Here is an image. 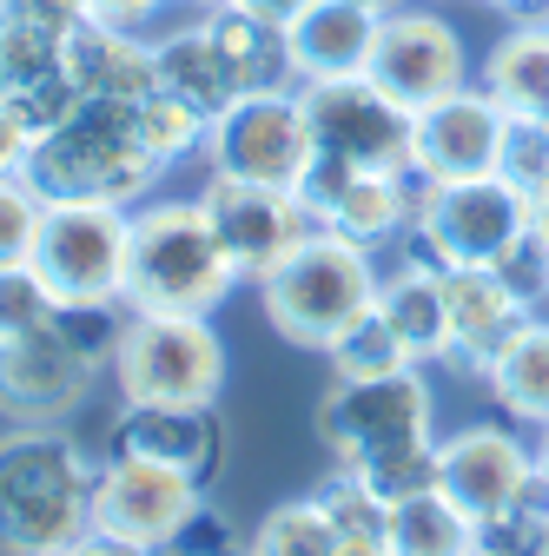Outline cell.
<instances>
[{
  "mask_svg": "<svg viewBox=\"0 0 549 556\" xmlns=\"http://www.w3.org/2000/svg\"><path fill=\"white\" fill-rule=\"evenodd\" d=\"M199 205H205V219H213L219 245L232 252L239 278H252V286L318 232V213L305 205L298 186H252V179H213L205 173Z\"/></svg>",
  "mask_w": 549,
  "mask_h": 556,
  "instance_id": "cell-12",
  "label": "cell"
},
{
  "mask_svg": "<svg viewBox=\"0 0 549 556\" xmlns=\"http://www.w3.org/2000/svg\"><path fill=\"white\" fill-rule=\"evenodd\" d=\"M232 8H245V14H258V21H271V27H292L311 0H232Z\"/></svg>",
  "mask_w": 549,
  "mask_h": 556,
  "instance_id": "cell-39",
  "label": "cell"
},
{
  "mask_svg": "<svg viewBox=\"0 0 549 556\" xmlns=\"http://www.w3.org/2000/svg\"><path fill=\"white\" fill-rule=\"evenodd\" d=\"M476 556H510V549H490V543H484V549H476Z\"/></svg>",
  "mask_w": 549,
  "mask_h": 556,
  "instance_id": "cell-43",
  "label": "cell"
},
{
  "mask_svg": "<svg viewBox=\"0 0 549 556\" xmlns=\"http://www.w3.org/2000/svg\"><path fill=\"white\" fill-rule=\"evenodd\" d=\"M27 153H34V139H27V126L0 106V179H14V173H27Z\"/></svg>",
  "mask_w": 549,
  "mask_h": 556,
  "instance_id": "cell-37",
  "label": "cell"
},
{
  "mask_svg": "<svg viewBox=\"0 0 549 556\" xmlns=\"http://www.w3.org/2000/svg\"><path fill=\"white\" fill-rule=\"evenodd\" d=\"M100 371L106 365H93L80 344L60 331V318H47V325L0 344V417H14V425H66V417L93 397Z\"/></svg>",
  "mask_w": 549,
  "mask_h": 556,
  "instance_id": "cell-13",
  "label": "cell"
},
{
  "mask_svg": "<svg viewBox=\"0 0 549 556\" xmlns=\"http://www.w3.org/2000/svg\"><path fill=\"white\" fill-rule=\"evenodd\" d=\"M66 74H74L80 100H140V93L159 87L153 34H126V27L80 21L74 40H66Z\"/></svg>",
  "mask_w": 549,
  "mask_h": 556,
  "instance_id": "cell-21",
  "label": "cell"
},
{
  "mask_svg": "<svg viewBox=\"0 0 549 556\" xmlns=\"http://www.w3.org/2000/svg\"><path fill=\"white\" fill-rule=\"evenodd\" d=\"M239 286V265L219 245L199 199H146L132 205V265L126 312H205L213 318Z\"/></svg>",
  "mask_w": 549,
  "mask_h": 556,
  "instance_id": "cell-3",
  "label": "cell"
},
{
  "mask_svg": "<svg viewBox=\"0 0 549 556\" xmlns=\"http://www.w3.org/2000/svg\"><path fill=\"white\" fill-rule=\"evenodd\" d=\"M431 410L437 404H431L424 365L391 371V378H331V391L318 397V438H324L331 464L358 470V464L410 451V444H437Z\"/></svg>",
  "mask_w": 549,
  "mask_h": 556,
  "instance_id": "cell-9",
  "label": "cell"
},
{
  "mask_svg": "<svg viewBox=\"0 0 549 556\" xmlns=\"http://www.w3.org/2000/svg\"><path fill=\"white\" fill-rule=\"evenodd\" d=\"M484 8H497L503 21H549V0H484Z\"/></svg>",
  "mask_w": 549,
  "mask_h": 556,
  "instance_id": "cell-40",
  "label": "cell"
},
{
  "mask_svg": "<svg viewBox=\"0 0 549 556\" xmlns=\"http://www.w3.org/2000/svg\"><path fill=\"white\" fill-rule=\"evenodd\" d=\"M53 305L60 299L47 292V278L34 265H0V344L21 338V331H34V325H47Z\"/></svg>",
  "mask_w": 549,
  "mask_h": 556,
  "instance_id": "cell-34",
  "label": "cell"
},
{
  "mask_svg": "<svg viewBox=\"0 0 549 556\" xmlns=\"http://www.w3.org/2000/svg\"><path fill=\"white\" fill-rule=\"evenodd\" d=\"M106 457H140L213 483V470L226 464V425L213 404H119Z\"/></svg>",
  "mask_w": 549,
  "mask_h": 556,
  "instance_id": "cell-18",
  "label": "cell"
},
{
  "mask_svg": "<svg viewBox=\"0 0 549 556\" xmlns=\"http://www.w3.org/2000/svg\"><path fill=\"white\" fill-rule=\"evenodd\" d=\"M213 179H252V186H305L318 147H311V119L298 87H265L239 93L226 113L205 119V147H199Z\"/></svg>",
  "mask_w": 549,
  "mask_h": 556,
  "instance_id": "cell-8",
  "label": "cell"
},
{
  "mask_svg": "<svg viewBox=\"0 0 549 556\" xmlns=\"http://www.w3.org/2000/svg\"><path fill=\"white\" fill-rule=\"evenodd\" d=\"M153 53H159V87L179 93V100H192L205 119L226 113V106L245 93V80H239V66H232V53H226V40H219L213 14H199V21L159 34Z\"/></svg>",
  "mask_w": 549,
  "mask_h": 556,
  "instance_id": "cell-23",
  "label": "cell"
},
{
  "mask_svg": "<svg viewBox=\"0 0 549 556\" xmlns=\"http://www.w3.org/2000/svg\"><path fill=\"white\" fill-rule=\"evenodd\" d=\"M140 132L166 166H179V160H199V147H205V113L192 100L153 87V93H140Z\"/></svg>",
  "mask_w": 549,
  "mask_h": 556,
  "instance_id": "cell-30",
  "label": "cell"
},
{
  "mask_svg": "<svg viewBox=\"0 0 549 556\" xmlns=\"http://www.w3.org/2000/svg\"><path fill=\"white\" fill-rule=\"evenodd\" d=\"M536 477L549 483V431H536Z\"/></svg>",
  "mask_w": 549,
  "mask_h": 556,
  "instance_id": "cell-41",
  "label": "cell"
},
{
  "mask_svg": "<svg viewBox=\"0 0 549 556\" xmlns=\"http://www.w3.org/2000/svg\"><path fill=\"white\" fill-rule=\"evenodd\" d=\"M40 213H47V192H40L27 173L0 179V265H27V258H34Z\"/></svg>",
  "mask_w": 549,
  "mask_h": 556,
  "instance_id": "cell-32",
  "label": "cell"
},
{
  "mask_svg": "<svg viewBox=\"0 0 549 556\" xmlns=\"http://www.w3.org/2000/svg\"><path fill=\"white\" fill-rule=\"evenodd\" d=\"M113 384L126 404H219L226 344L205 312H126Z\"/></svg>",
  "mask_w": 549,
  "mask_h": 556,
  "instance_id": "cell-5",
  "label": "cell"
},
{
  "mask_svg": "<svg viewBox=\"0 0 549 556\" xmlns=\"http://www.w3.org/2000/svg\"><path fill=\"white\" fill-rule=\"evenodd\" d=\"M337 470H345V464H337ZM352 477H365V483H371V491H378L384 504L424 497V491H437V444H410V451L371 457V464H358Z\"/></svg>",
  "mask_w": 549,
  "mask_h": 556,
  "instance_id": "cell-31",
  "label": "cell"
},
{
  "mask_svg": "<svg viewBox=\"0 0 549 556\" xmlns=\"http://www.w3.org/2000/svg\"><path fill=\"white\" fill-rule=\"evenodd\" d=\"M378 312L384 325L404 338L410 365H450V299H444V265L410 258L397 271H384L378 286Z\"/></svg>",
  "mask_w": 549,
  "mask_h": 556,
  "instance_id": "cell-24",
  "label": "cell"
},
{
  "mask_svg": "<svg viewBox=\"0 0 549 556\" xmlns=\"http://www.w3.org/2000/svg\"><path fill=\"white\" fill-rule=\"evenodd\" d=\"M484 549V523L457 510L444 491L391 504V556H476Z\"/></svg>",
  "mask_w": 549,
  "mask_h": 556,
  "instance_id": "cell-27",
  "label": "cell"
},
{
  "mask_svg": "<svg viewBox=\"0 0 549 556\" xmlns=\"http://www.w3.org/2000/svg\"><path fill=\"white\" fill-rule=\"evenodd\" d=\"M371 8H384V14H391V8H404V0H371Z\"/></svg>",
  "mask_w": 549,
  "mask_h": 556,
  "instance_id": "cell-42",
  "label": "cell"
},
{
  "mask_svg": "<svg viewBox=\"0 0 549 556\" xmlns=\"http://www.w3.org/2000/svg\"><path fill=\"white\" fill-rule=\"evenodd\" d=\"M324 358H331V378H391V371H410V352H404V338L384 325V312L371 305L365 318H352L345 331H337L324 344Z\"/></svg>",
  "mask_w": 549,
  "mask_h": 556,
  "instance_id": "cell-29",
  "label": "cell"
},
{
  "mask_svg": "<svg viewBox=\"0 0 549 556\" xmlns=\"http://www.w3.org/2000/svg\"><path fill=\"white\" fill-rule=\"evenodd\" d=\"M80 21L74 0H0V93L66 74V40Z\"/></svg>",
  "mask_w": 549,
  "mask_h": 556,
  "instance_id": "cell-22",
  "label": "cell"
},
{
  "mask_svg": "<svg viewBox=\"0 0 549 556\" xmlns=\"http://www.w3.org/2000/svg\"><path fill=\"white\" fill-rule=\"evenodd\" d=\"M205 504V483L166 464H140V457H106L93 470V530L132 543V549H166L173 530Z\"/></svg>",
  "mask_w": 549,
  "mask_h": 556,
  "instance_id": "cell-15",
  "label": "cell"
},
{
  "mask_svg": "<svg viewBox=\"0 0 549 556\" xmlns=\"http://www.w3.org/2000/svg\"><path fill=\"white\" fill-rule=\"evenodd\" d=\"M510 132H516V119L470 80V87L444 93L437 106L410 113V179L418 186L490 179L510 160Z\"/></svg>",
  "mask_w": 549,
  "mask_h": 556,
  "instance_id": "cell-11",
  "label": "cell"
},
{
  "mask_svg": "<svg viewBox=\"0 0 549 556\" xmlns=\"http://www.w3.org/2000/svg\"><path fill=\"white\" fill-rule=\"evenodd\" d=\"M245 549L252 556H345V536H337L331 510L311 491V497H292L279 510H265V523L245 536Z\"/></svg>",
  "mask_w": 549,
  "mask_h": 556,
  "instance_id": "cell-28",
  "label": "cell"
},
{
  "mask_svg": "<svg viewBox=\"0 0 549 556\" xmlns=\"http://www.w3.org/2000/svg\"><path fill=\"white\" fill-rule=\"evenodd\" d=\"M53 556H153V549H132V543H119L106 530H87V536H74V543L53 549Z\"/></svg>",
  "mask_w": 549,
  "mask_h": 556,
  "instance_id": "cell-38",
  "label": "cell"
},
{
  "mask_svg": "<svg viewBox=\"0 0 549 556\" xmlns=\"http://www.w3.org/2000/svg\"><path fill=\"white\" fill-rule=\"evenodd\" d=\"M371 80H378L397 106L424 113V106H437L444 93L470 87L476 74H470L463 34H457L437 8H424V0H404V8L384 14L378 53H371Z\"/></svg>",
  "mask_w": 549,
  "mask_h": 556,
  "instance_id": "cell-14",
  "label": "cell"
},
{
  "mask_svg": "<svg viewBox=\"0 0 549 556\" xmlns=\"http://www.w3.org/2000/svg\"><path fill=\"white\" fill-rule=\"evenodd\" d=\"M542 232H549V219H542Z\"/></svg>",
  "mask_w": 549,
  "mask_h": 556,
  "instance_id": "cell-47",
  "label": "cell"
},
{
  "mask_svg": "<svg viewBox=\"0 0 549 556\" xmlns=\"http://www.w3.org/2000/svg\"><path fill=\"white\" fill-rule=\"evenodd\" d=\"M298 93H305L318 160L352 173H410V106H397L371 74L311 80Z\"/></svg>",
  "mask_w": 549,
  "mask_h": 556,
  "instance_id": "cell-10",
  "label": "cell"
},
{
  "mask_svg": "<svg viewBox=\"0 0 549 556\" xmlns=\"http://www.w3.org/2000/svg\"><path fill=\"white\" fill-rule=\"evenodd\" d=\"M60 305H126L132 205L113 199H47L40 239L27 258Z\"/></svg>",
  "mask_w": 549,
  "mask_h": 556,
  "instance_id": "cell-6",
  "label": "cell"
},
{
  "mask_svg": "<svg viewBox=\"0 0 549 556\" xmlns=\"http://www.w3.org/2000/svg\"><path fill=\"white\" fill-rule=\"evenodd\" d=\"M424 8H450V0H424Z\"/></svg>",
  "mask_w": 549,
  "mask_h": 556,
  "instance_id": "cell-45",
  "label": "cell"
},
{
  "mask_svg": "<svg viewBox=\"0 0 549 556\" xmlns=\"http://www.w3.org/2000/svg\"><path fill=\"white\" fill-rule=\"evenodd\" d=\"M476 87H484L510 119L549 126V21H510V34L490 47Z\"/></svg>",
  "mask_w": 549,
  "mask_h": 556,
  "instance_id": "cell-25",
  "label": "cell"
},
{
  "mask_svg": "<svg viewBox=\"0 0 549 556\" xmlns=\"http://www.w3.org/2000/svg\"><path fill=\"white\" fill-rule=\"evenodd\" d=\"M484 384H490V397L503 404L510 425L549 431V318H542V312H529V318L503 338V352L484 365Z\"/></svg>",
  "mask_w": 549,
  "mask_h": 556,
  "instance_id": "cell-26",
  "label": "cell"
},
{
  "mask_svg": "<svg viewBox=\"0 0 549 556\" xmlns=\"http://www.w3.org/2000/svg\"><path fill=\"white\" fill-rule=\"evenodd\" d=\"M232 556H252V549H232Z\"/></svg>",
  "mask_w": 549,
  "mask_h": 556,
  "instance_id": "cell-46",
  "label": "cell"
},
{
  "mask_svg": "<svg viewBox=\"0 0 549 556\" xmlns=\"http://www.w3.org/2000/svg\"><path fill=\"white\" fill-rule=\"evenodd\" d=\"M384 34V8L371 0H311V8L285 27V53H292V80H352L371 74V53Z\"/></svg>",
  "mask_w": 549,
  "mask_h": 556,
  "instance_id": "cell-19",
  "label": "cell"
},
{
  "mask_svg": "<svg viewBox=\"0 0 549 556\" xmlns=\"http://www.w3.org/2000/svg\"><path fill=\"white\" fill-rule=\"evenodd\" d=\"M192 8H219V0H192Z\"/></svg>",
  "mask_w": 549,
  "mask_h": 556,
  "instance_id": "cell-44",
  "label": "cell"
},
{
  "mask_svg": "<svg viewBox=\"0 0 549 556\" xmlns=\"http://www.w3.org/2000/svg\"><path fill=\"white\" fill-rule=\"evenodd\" d=\"M529 477H536V444H523L510 425H463L437 438V491L484 530L523 497Z\"/></svg>",
  "mask_w": 549,
  "mask_h": 556,
  "instance_id": "cell-16",
  "label": "cell"
},
{
  "mask_svg": "<svg viewBox=\"0 0 549 556\" xmlns=\"http://www.w3.org/2000/svg\"><path fill=\"white\" fill-rule=\"evenodd\" d=\"M166 8H173V0H87V21H100V27H126V34H146Z\"/></svg>",
  "mask_w": 549,
  "mask_h": 556,
  "instance_id": "cell-36",
  "label": "cell"
},
{
  "mask_svg": "<svg viewBox=\"0 0 549 556\" xmlns=\"http://www.w3.org/2000/svg\"><path fill=\"white\" fill-rule=\"evenodd\" d=\"M305 205L318 213V226L345 232L358 245H384L410 232V213H418V179L410 173H352V166H331L311 160L305 173Z\"/></svg>",
  "mask_w": 549,
  "mask_h": 556,
  "instance_id": "cell-17",
  "label": "cell"
},
{
  "mask_svg": "<svg viewBox=\"0 0 549 556\" xmlns=\"http://www.w3.org/2000/svg\"><path fill=\"white\" fill-rule=\"evenodd\" d=\"M378 286H384V271H378L371 245L318 226L292 258H279L258 278V299H265V318L279 338L305 344V352H324L352 318H365L378 305Z\"/></svg>",
  "mask_w": 549,
  "mask_h": 556,
  "instance_id": "cell-4",
  "label": "cell"
},
{
  "mask_svg": "<svg viewBox=\"0 0 549 556\" xmlns=\"http://www.w3.org/2000/svg\"><path fill=\"white\" fill-rule=\"evenodd\" d=\"M490 271L503 278V286H510V292H516L529 312H542V299H549V232L529 219V226H523V232L503 245V258H497Z\"/></svg>",
  "mask_w": 549,
  "mask_h": 556,
  "instance_id": "cell-33",
  "label": "cell"
},
{
  "mask_svg": "<svg viewBox=\"0 0 549 556\" xmlns=\"http://www.w3.org/2000/svg\"><path fill=\"white\" fill-rule=\"evenodd\" d=\"M232 549H245L239 523H232L219 504H199V510L173 530V543H166L159 556H232Z\"/></svg>",
  "mask_w": 549,
  "mask_h": 556,
  "instance_id": "cell-35",
  "label": "cell"
},
{
  "mask_svg": "<svg viewBox=\"0 0 549 556\" xmlns=\"http://www.w3.org/2000/svg\"><path fill=\"white\" fill-rule=\"evenodd\" d=\"M173 166L146 147L140 132V100H80L47 139H34L27 179L47 199H113L140 205Z\"/></svg>",
  "mask_w": 549,
  "mask_h": 556,
  "instance_id": "cell-2",
  "label": "cell"
},
{
  "mask_svg": "<svg viewBox=\"0 0 549 556\" xmlns=\"http://www.w3.org/2000/svg\"><path fill=\"white\" fill-rule=\"evenodd\" d=\"M93 457L60 425L0 431V556H53L93 530Z\"/></svg>",
  "mask_w": 549,
  "mask_h": 556,
  "instance_id": "cell-1",
  "label": "cell"
},
{
  "mask_svg": "<svg viewBox=\"0 0 549 556\" xmlns=\"http://www.w3.org/2000/svg\"><path fill=\"white\" fill-rule=\"evenodd\" d=\"M529 226V192L510 173L490 179H457V186H418V213H410L404 252L424 265H497L503 245Z\"/></svg>",
  "mask_w": 549,
  "mask_h": 556,
  "instance_id": "cell-7",
  "label": "cell"
},
{
  "mask_svg": "<svg viewBox=\"0 0 549 556\" xmlns=\"http://www.w3.org/2000/svg\"><path fill=\"white\" fill-rule=\"evenodd\" d=\"M444 299H450V365L484 378V365L503 352V338L529 318V305L503 286L490 265L444 271Z\"/></svg>",
  "mask_w": 549,
  "mask_h": 556,
  "instance_id": "cell-20",
  "label": "cell"
}]
</instances>
